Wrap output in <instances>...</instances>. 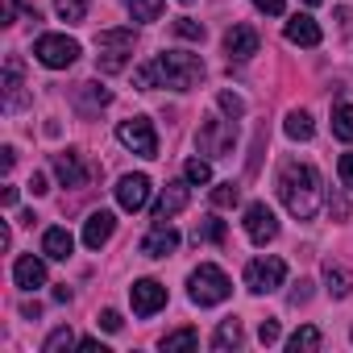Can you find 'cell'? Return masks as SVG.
<instances>
[{
  "mask_svg": "<svg viewBox=\"0 0 353 353\" xmlns=\"http://www.w3.org/2000/svg\"><path fill=\"white\" fill-rule=\"evenodd\" d=\"M54 174H59V183H63V188H83V183H88V166L79 162L75 150L54 154Z\"/></svg>",
  "mask_w": 353,
  "mask_h": 353,
  "instance_id": "e0dca14e",
  "label": "cell"
},
{
  "mask_svg": "<svg viewBox=\"0 0 353 353\" xmlns=\"http://www.w3.org/2000/svg\"><path fill=\"white\" fill-rule=\"evenodd\" d=\"M332 133L341 141H353V104H336L332 108Z\"/></svg>",
  "mask_w": 353,
  "mask_h": 353,
  "instance_id": "4316f807",
  "label": "cell"
},
{
  "mask_svg": "<svg viewBox=\"0 0 353 353\" xmlns=\"http://www.w3.org/2000/svg\"><path fill=\"white\" fill-rule=\"evenodd\" d=\"M225 54L237 59V63L254 59V54H258V30H250V26H233V30L225 34Z\"/></svg>",
  "mask_w": 353,
  "mask_h": 353,
  "instance_id": "5bb4252c",
  "label": "cell"
},
{
  "mask_svg": "<svg viewBox=\"0 0 353 353\" xmlns=\"http://www.w3.org/2000/svg\"><path fill=\"white\" fill-rule=\"evenodd\" d=\"M283 34H287V42H291V46H320V26H316L307 13H295V17L287 21V30H283Z\"/></svg>",
  "mask_w": 353,
  "mask_h": 353,
  "instance_id": "d6986e66",
  "label": "cell"
},
{
  "mask_svg": "<svg viewBox=\"0 0 353 353\" xmlns=\"http://www.w3.org/2000/svg\"><path fill=\"white\" fill-rule=\"evenodd\" d=\"M108 100H112V92H108V88H100V83H79V88H75V108H79L83 117L100 112Z\"/></svg>",
  "mask_w": 353,
  "mask_h": 353,
  "instance_id": "44dd1931",
  "label": "cell"
},
{
  "mask_svg": "<svg viewBox=\"0 0 353 353\" xmlns=\"http://www.w3.org/2000/svg\"><path fill=\"white\" fill-rule=\"evenodd\" d=\"M196 345H200V332H196V328H179V332H166V336H162V349H166V353L196 349Z\"/></svg>",
  "mask_w": 353,
  "mask_h": 353,
  "instance_id": "484cf974",
  "label": "cell"
},
{
  "mask_svg": "<svg viewBox=\"0 0 353 353\" xmlns=\"http://www.w3.org/2000/svg\"><path fill=\"white\" fill-rule=\"evenodd\" d=\"M283 279H287V262H283V258H254V262L245 266V287H250L254 295L279 291Z\"/></svg>",
  "mask_w": 353,
  "mask_h": 353,
  "instance_id": "ba28073f",
  "label": "cell"
},
{
  "mask_svg": "<svg viewBox=\"0 0 353 353\" xmlns=\"http://www.w3.org/2000/svg\"><path fill=\"white\" fill-rule=\"evenodd\" d=\"M30 192H34V196H46V192H50V188H46V174H34V179H30Z\"/></svg>",
  "mask_w": 353,
  "mask_h": 353,
  "instance_id": "b9f144b4",
  "label": "cell"
},
{
  "mask_svg": "<svg viewBox=\"0 0 353 353\" xmlns=\"http://www.w3.org/2000/svg\"><path fill=\"white\" fill-rule=\"evenodd\" d=\"M245 233H250V241L254 245H266V241H274L279 237V216H274V208L270 204H250L245 208Z\"/></svg>",
  "mask_w": 353,
  "mask_h": 353,
  "instance_id": "9c48e42d",
  "label": "cell"
},
{
  "mask_svg": "<svg viewBox=\"0 0 353 353\" xmlns=\"http://www.w3.org/2000/svg\"><path fill=\"white\" fill-rule=\"evenodd\" d=\"M179 250V233H174L166 221H154V229L141 237V254L145 258H166V254H174Z\"/></svg>",
  "mask_w": 353,
  "mask_h": 353,
  "instance_id": "7c38bea8",
  "label": "cell"
},
{
  "mask_svg": "<svg viewBox=\"0 0 353 353\" xmlns=\"http://www.w3.org/2000/svg\"><path fill=\"white\" fill-rule=\"evenodd\" d=\"M38 312H42V307H38V303H21V316H26V320H34V316H38Z\"/></svg>",
  "mask_w": 353,
  "mask_h": 353,
  "instance_id": "bcb514c9",
  "label": "cell"
},
{
  "mask_svg": "<svg viewBox=\"0 0 353 353\" xmlns=\"http://www.w3.org/2000/svg\"><path fill=\"white\" fill-rule=\"evenodd\" d=\"M96 324H100V328H104V332H121V324H125V320H121V312H112V307H104V312H100V320H96Z\"/></svg>",
  "mask_w": 353,
  "mask_h": 353,
  "instance_id": "d590c367",
  "label": "cell"
},
{
  "mask_svg": "<svg viewBox=\"0 0 353 353\" xmlns=\"http://www.w3.org/2000/svg\"><path fill=\"white\" fill-rule=\"evenodd\" d=\"M71 250H75V237H71L63 225H54V229H46V233H42V254H46V258L67 262V258H71Z\"/></svg>",
  "mask_w": 353,
  "mask_h": 353,
  "instance_id": "ffe728a7",
  "label": "cell"
},
{
  "mask_svg": "<svg viewBox=\"0 0 353 353\" xmlns=\"http://www.w3.org/2000/svg\"><path fill=\"white\" fill-rule=\"evenodd\" d=\"M258 341H262V345H274V341H279V320H262V324H258Z\"/></svg>",
  "mask_w": 353,
  "mask_h": 353,
  "instance_id": "8d00e7d4",
  "label": "cell"
},
{
  "mask_svg": "<svg viewBox=\"0 0 353 353\" xmlns=\"http://www.w3.org/2000/svg\"><path fill=\"white\" fill-rule=\"evenodd\" d=\"M174 34H179V38H192V42H204V26H200L196 17H179V21H174Z\"/></svg>",
  "mask_w": 353,
  "mask_h": 353,
  "instance_id": "e575fe53",
  "label": "cell"
},
{
  "mask_svg": "<svg viewBox=\"0 0 353 353\" xmlns=\"http://www.w3.org/2000/svg\"><path fill=\"white\" fill-rule=\"evenodd\" d=\"M117 141H121L125 150L141 154V158H154V154H158V133H154V121H145V117L121 121V125H117Z\"/></svg>",
  "mask_w": 353,
  "mask_h": 353,
  "instance_id": "8992f818",
  "label": "cell"
},
{
  "mask_svg": "<svg viewBox=\"0 0 353 353\" xmlns=\"http://www.w3.org/2000/svg\"><path fill=\"white\" fill-rule=\"evenodd\" d=\"M336 170H341V183L353 192V154H341V162H336Z\"/></svg>",
  "mask_w": 353,
  "mask_h": 353,
  "instance_id": "74e56055",
  "label": "cell"
},
{
  "mask_svg": "<svg viewBox=\"0 0 353 353\" xmlns=\"http://www.w3.org/2000/svg\"><path fill=\"white\" fill-rule=\"evenodd\" d=\"M279 196H283V204H287V212H291L295 221H312V216L320 212V200H324L316 166H307V162H287L283 174H279Z\"/></svg>",
  "mask_w": 353,
  "mask_h": 353,
  "instance_id": "7a4b0ae2",
  "label": "cell"
},
{
  "mask_svg": "<svg viewBox=\"0 0 353 353\" xmlns=\"http://www.w3.org/2000/svg\"><path fill=\"white\" fill-rule=\"evenodd\" d=\"M79 349H83V353H108V349H104L100 341H92V336H83V341H79Z\"/></svg>",
  "mask_w": 353,
  "mask_h": 353,
  "instance_id": "7bdbcfd3",
  "label": "cell"
},
{
  "mask_svg": "<svg viewBox=\"0 0 353 353\" xmlns=\"http://www.w3.org/2000/svg\"><path fill=\"white\" fill-rule=\"evenodd\" d=\"M13 162H17V150H13V145H5V150H0V166H5V170H9Z\"/></svg>",
  "mask_w": 353,
  "mask_h": 353,
  "instance_id": "ee69618b",
  "label": "cell"
},
{
  "mask_svg": "<svg viewBox=\"0 0 353 353\" xmlns=\"http://www.w3.org/2000/svg\"><path fill=\"white\" fill-rule=\"evenodd\" d=\"M96 67L104 75H117L129 67V54H133V30H100L96 38Z\"/></svg>",
  "mask_w": 353,
  "mask_h": 353,
  "instance_id": "277c9868",
  "label": "cell"
},
{
  "mask_svg": "<svg viewBox=\"0 0 353 353\" xmlns=\"http://www.w3.org/2000/svg\"><path fill=\"white\" fill-rule=\"evenodd\" d=\"M117 204L125 212H141L150 204V179L145 174H121V183H117Z\"/></svg>",
  "mask_w": 353,
  "mask_h": 353,
  "instance_id": "30bf717a",
  "label": "cell"
},
{
  "mask_svg": "<svg viewBox=\"0 0 353 353\" xmlns=\"http://www.w3.org/2000/svg\"><path fill=\"white\" fill-rule=\"evenodd\" d=\"M303 5H320V0H303Z\"/></svg>",
  "mask_w": 353,
  "mask_h": 353,
  "instance_id": "7dc6e473",
  "label": "cell"
},
{
  "mask_svg": "<svg viewBox=\"0 0 353 353\" xmlns=\"http://www.w3.org/2000/svg\"><path fill=\"white\" fill-rule=\"evenodd\" d=\"M183 179L196 183V188L208 183V179H212V162H208V158H188V162H183Z\"/></svg>",
  "mask_w": 353,
  "mask_h": 353,
  "instance_id": "83f0119b",
  "label": "cell"
},
{
  "mask_svg": "<svg viewBox=\"0 0 353 353\" xmlns=\"http://www.w3.org/2000/svg\"><path fill=\"white\" fill-rule=\"evenodd\" d=\"M216 104H221V112H225V117H233V121H237V117H245V100H241V96H233V92H221V96H216Z\"/></svg>",
  "mask_w": 353,
  "mask_h": 353,
  "instance_id": "d6a6232c",
  "label": "cell"
},
{
  "mask_svg": "<svg viewBox=\"0 0 353 353\" xmlns=\"http://www.w3.org/2000/svg\"><path fill=\"white\" fill-rule=\"evenodd\" d=\"M241 200V188L237 183H216V192H212V204L216 208H233Z\"/></svg>",
  "mask_w": 353,
  "mask_h": 353,
  "instance_id": "1f68e13d",
  "label": "cell"
},
{
  "mask_svg": "<svg viewBox=\"0 0 353 353\" xmlns=\"http://www.w3.org/2000/svg\"><path fill=\"white\" fill-rule=\"evenodd\" d=\"M254 5H258L262 13H270V17H279V13L287 9V0H254Z\"/></svg>",
  "mask_w": 353,
  "mask_h": 353,
  "instance_id": "f35d334b",
  "label": "cell"
},
{
  "mask_svg": "<svg viewBox=\"0 0 353 353\" xmlns=\"http://www.w3.org/2000/svg\"><path fill=\"white\" fill-rule=\"evenodd\" d=\"M34 59L42 67H50V71H63V67H71L79 59V42L67 38V34H42L34 42Z\"/></svg>",
  "mask_w": 353,
  "mask_h": 353,
  "instance_id": "5b68a950",
  "label": "cell"
},
{
  "mask_svg": "<svg viewBox=\"0 0 353 353\" xmlns=\"http://www.w3.org/2000/svg\"><path fill=\"white\" fill-rule=\"evenodd\" d=\"M196 241H225V221H216V216H208L200 229H196Z\"/></svg>",
  "mask_w": 353,
  "mask_h": 353,
  "instance_id": "836d02e7",
  "label": "cell"
},
{
  "mask_svg": "<svg viewBox=\"0 0 353 353\" xmlns=\"http://www.w3.org/2000/svg\"><path fill=\"white\" fill-rule=\"evenodd\" d=\"M349 336H353V332H349Z\"/></svg>",
  "mask_w": 353,
  "mask_h": 353,
  "instance_id": "c3c4849f",
  "label": "cell"
},
{
  "mask_svg": "<svg viewBox=\"0 0 353 353\" xmlns=\"http://www.w3.org/2000/svg\"><path fill=\"white\" fill-rule=\"evenodd\" d=\"M133 21H158L162 17V0H125Z\"/></svg>",
  "mask_w": 353,
  "mask_h": 353,
  "instance_id": "f546056e",
  "label": "cell"
},
{
  "mask_svg": "<svg viewBox=\"0 0 353 353\" xmlns=\"http://www.w3.org/2000/svg\"><path fill=\"white\" fill-rule=\"evenodd\" d=\"M188 200H192V188L188 183H166L162 196H158V204H154V221H170L174 212L188 208Z\"/></svg>",
  "mask_w": 353,
  "mask_h": 353,
  "instance_id": "4fadbf2b",
  "label": "cell"
},
{
  "mask_svg": "<svg viewBox=\"0 0 353 353\" xmlns=\"http://www.w3.org/2000/svg\"><path fill=\"white\" fill-rule=\"evenodd\" d=\"M233 141H237V121H221V117H208L200 125V150L212 154V158H229L233 154Z\"/></svg>",
  "mask_w": 353,
  "mask_h": 353,
  "instance_id": "52a82bcc",
  "label": "cell"
},
{
  "mask_svg": "<svg viewBox=\"0 0 353 353\" xmlns=\"http://www.w3.org/2000/svg\"><path fill=\"white\" fill-rule=\"evenodd\" d=\"M324 283H328V295H332V299H345V295L353 291V274H349V266H341V262H324Z\"/></svg>",
  "mask_w": 353,
  "mask_h": 353,
  "instance_id": "7402d4cb",
  "label": "cell"
},
{
  "mask_svg": "<svg viewBox=\"0 0 353 353\" xmlns=\"http://www.w3.org/2000/svg\"><path fill=\"white\" fill-rule=\"evenodd\" d=\"M241 345V320H221V328H216V336H212V349L216 353H225V349H237Z\"/></svg>",
  "mask_w": 353,
  "mask_h": 353,
  "instance_id": "603a6c76",
  "label": "cell"
},
{
  "mask_svg": "<svg viewBox=\"0 0 353 353\" xmlns=\"http://www.w3.org/2000/svg\"><path fill=\"white\" fill-rule=\"evenodd\" d=\"M112 229H117V216H112V212H104V208L92 212V216L83 221V245H88V250H100V245L112 237Z\"/></svg>",
  "mask_w": 353,
  "mask_h": 353,
  "instance_id": "ac0fdd59",
  "label": "cell"
},
{
  "mask_svg": "<svg viewBox=\"0 0 353 353\" xmlns=\"http://www.w3.org/2000/svg\"><path fill=\"white\" fill-rule=\"evenodd\" d=\"M129 299H133V312L137 316H154L158 307H166V287L154 283V279H137L129 287Z\"/></svg>",
  "mask_w": 353,
  "mask_h": 353,
  "instance_id": "8fae6325",
  "label": "cell"
},
{
  "mask_svg": "<svg viewBox=\"0 0 353 353\" xmlns=\"http://www.w3.org/2000/svg\"><path fill=\"white\" fill-rule=\"evenodd\" d=\"M79 345V336L63 324V328H54L50 336H46V345H42V353H63V349H75Z\"/></svg>",
  "mask_w": 353,
  "mask_h": 353,
  "instance_id": "f1b7e54d",
  "label": "cell"
},
{
  "mask_svg": "<svg viewBox=\"0 0 353 353\" xmlns=\"http://www.w3.org/2000/svg\"><path fill=\"white\" fill-rule=\"evenodd\" d=\"M320 345H324V336H320V328H312V324L295 328V336L287 341V349H291V353H316Z\"/></svg>",
  "mask_w": 353,
  "mask_h": 353,
  "instance_id": "cb8c5ba5",
  "label": "cell"
},
{
  "mask_svg": "<svg viewBox=\"0 0 353 353\" xmlns=\"http://www.w3.org/2000/svg\"><path fill=\"white\" fill-rule=\"evenodd\" d=\"M13 283H17L21 291H38V287H46V262L34 258V254H21L17 266H13Z\"/></svg>",
  "mask_w": 353,
  "mask_h": 353,
  "instance_id": "9a60e30c",
  "label": "cell"
},
{
  "mask_svg": "<svg viewBox=\"0 0 353 353\" xmlns=\"http://www.w3.org/2000/svg\"><path fill=\"white\" fill-rule=\"evenodd\" d=\"M188 295H192V303L212 307V303H225V299L233 295V283H229V274H225L221 266L204 262L200 270H192V279H188Z\"/></svg>",
  "mask_w": 353,
  "mask_h": 353,
  "instance_id": "3957f363",
  "label": "cell"
},
{
  "mask_svg": "<svg viewBox=\"0 0 353 353\" xmlns=\"http://www.w3.org/2000/svg\"><path fill=\"white\" fill-rule=\"evenodd\" d=\"M283 129H287V137H295V141H312V133H316L312 117H307V112H299V108H295V112H287V125H283Z\"/></svg>",
  "mask_w": 353,
  "mask_h": 353,
  "instance_id": "d4e9b609",
  "label": "cell"
},
{
  "mask_svg": "<svg viewBox=\"0 0 353 353\" xmlns=\"http://www.w3.org/2000/svg\"><path fill=\"white\" fill-rule=\"evenodd\" d=\"M307 287H312V283H303V279L295 283V291H291V307H299V303H307V295H312Z\"/></svg>",
  "mask_w": 353,
  "mask_h": 353,
  "instance_id": "ab89813d",
  "label": "cell"
},
{
  "mask_svg": "<svg viewBox=\"0 0 353 353\" xmlns=\"http://www.w3.org/2000/svg\"><path fill=\"white\" fill-rule=\"evenodd\" d=\"M0 21H5V26L17 21V0H5V17H0Z\"/></svg>",
  "mask_w": 353,
  "mask_h": 353,
  "instance_id": "f6af8a7d",
  "label": "cell"
},
{
  "mask_svg": "<svg viewBox=\"0 0 353 353\" xmlns=\"http://www.w3.org/2000/svg\"><path fill=\"white\" fill-rule=\"evenodd\" d=\"M200 79H204V59L188 54V50H162V54H154V63H145V67L133 71V83L141 92H150V88L192 92Z\"/></svg>",
  "mask_w": 353,
  "mask_h": 353,
  "instance_id": "6da1fadb",
  "label": "cell"
},
{
  "mask_svg": "<svg viewBox=\"0 0 353 353\" xmlns=\"http://www.w3.org/2000/svg\"><path fill=\"white\" fill-rule=\"evenodd\" d=\"M336 21H341V34H353V9H349V5L336 9Z\"/></svg>",
  "mask_w": 353,
  "mask_h": 353,
  "instance_id": "60d3db41",
  "label": "cell"
},
{
  "mask_svg": "<svg viewBox=\"0 0 353 353\" xmlns=\"http://www.w3.org/2000/svg\"><path fill=\"white\" fill-rule=\"evenodd\" d=\"M26 67H21V59L17 54H9L5 59V108H21L26 104Z\"/></svg>",
  "mask_w": 353,
  "mask_h": 353,
  "instance_id": "2e32d148",
  "label": "cell"
},
{
  "mask_svg": "<svg viewBox=\"0 0 353 353\" xmlns=\"http://www.w3.org/2000/svg\"><path fill=\"white\" fill-rule=\"evenodd\" d=\"M54 9H59V17L67 26H79L88 17V0H54Z\"/></svg>",
  "mask_w": 353,
  "mask_h": 353,
  "instance_id": "4dcf8cb0",
  "label": "cell"
}]
</instances>
